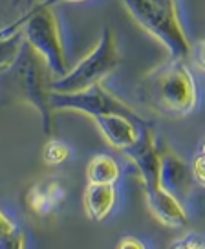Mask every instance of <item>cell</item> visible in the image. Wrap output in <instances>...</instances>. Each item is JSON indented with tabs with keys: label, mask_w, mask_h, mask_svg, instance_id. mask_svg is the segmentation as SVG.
<instances>
[{
	"label": "cell",
	"mask_w": 205,
	"mask_h": 249,
	"mask_svg": "<svg viewBox=\"0 0 205 249\" xmlns=\"http://www.w3.org/2000/svg\"><path fill=\"white\" fill-rule=\"evenodd\" d=\"M118 248H137V249H141V248H145V246H143L141 242L136 240L134 236H125V238L118 244Z\"/></svg>",
	"instance_id": "19"
},
{
	"label": "cell",
	"mask_w": 205,
	"mask_h": 249,
	"mask_svg": "<svg viewBox=\"0 0 205 249\" xmlns=\"http://www.w3.org/2000/svg\"><path fill=\"white\" fill-rule=\"evenodd\" d=\"M20 2H22V0H13V4H20Z\"/></svg>",
	"instance_id": "22"
},
{
	"label": "cell",
	"mask_w": 205,
	"mask_h": 249,
	"mask_svg": "<svg viewBox=\"0 0 205 249\" xmlns=\"http://www.w3.org/2000/svg\"><path fill=\"white\" fill-rule=\"evenodd\" d=\"M22 233L15 222L0 209V248L4 249H15L22 248Z\"/></svg>",
	"instance_id": "13"
},
{
	"label": "cell",
	"mask_w": 205,
	"mask_h": 249,
	"mask_svg": "<svg viewBox=\"0 0 205 249\" xmlns=\"http://www.w3.org/2000/svg\"><path fill=\"white\" fill-rule=\"evenodd\" d=\"M171 248H187V249H202L205 248V238L196 233L185 234L182 240H176L171 244Z\"/></svg>",
	"instance_id": "17"
},
{
	"label": "cell",
	"mask_w": 205,
	"mask_h": 249,
	"mask_svg": "<svg viewBox=\"0 0 205 249\" xmlns=\"http://www.w3.org/2000/svg\"><path fill=\"white\" fill-rule=\"evenodd\" d=\"M141 99L165 117H185L198 107V86L182 59H171L150 70L139 85Z\"/></svg>",
	"instance_id": "2"
},
{
	"label": "cell",
	"mask_w": 205,
	"mask_h": 249,
	"mask_svg": "<svg viewBox=\"0 0 205 249\" xmlns=\"http://www.w3.org/2000/svg\"><path fill=\"white\" fill-rule=\"evenodd\" d=\"M88 183H114L121 176L118 161L108 154H97L88 163Z\"/></svg>",
	"instance_id": "12"
},
{
	"label": "cell",
	"mask_w": 205,
	"mask_h": 249,
	"mask_svg": "<svg viewBox=\"0 0 205 249\" xmlns=\"http://www.w3.org/2000/svg\"><path fill=\"white\" fill-rule=\"evenodd\" d=\"M126 11L145 31L165 46L171 59L185 61L190 44L180 22L176 0H121Z\"/></svg>",
	"instance_id": "3"
},
{
	"label": "cell",
	"mask_w": 205,
	"mask_h": 249,
	"mask_svg": "<svg viewBox=\"0 0 205 249\" xmlns=\"http://www.w3.org/2000/svg\"><path fill=\"white\" fill-rule=\"evenodd\" d=\"M190 53H192L198 66H200L202 70H205V40H200L198 44H194Z\"/></svg>",
	"instance_id": "18"
},
{
	"label": "cell",
	"mask_w": 205,
	"mask_h": 249,
	"mask_svg": "<svg viewBox=\"0 0 205 249\" xmlns=\"http://www.w3.org/2000/svg\"><path fill=\"white\" fill-rule=\"evenodd\" d=\"M128 160L136 165L143 179V185H159V169H161V152L156 147V138L150 123H145L137 128V138L132 145L123 150Z\"/></svg>",
	"instance_id": "7"
},
{
	"label": "cell",
	"mask_w": 205,
	"mask_h": 249,
	"mask_svg": "<svg viewBox=\"0 0 205 249\" xmlns=\"http://www.w3.org/2000/svg\"><path fill=\"white\" fill-rule=\"evenodd\" d=\"M118 193L114 183H88L85 193V207L86 214L94 222H101L114 209Z\"/></svg>",
	"instance_id": "11"
},
{
	"label": "cell",
	"mask_w": 205,
	"mask_h": 249,
	"mask_svg": "<svg viewBox=\"0 0 205 249\" xmlns=\"http://www.w3.org/2000/svg\"><path fill=\"white\" fill-rule=\"evenodd\" d=\"M147 205L159 224L167 227H183L187 224V213L182 200L165 187L154 185L145 189Z\"/></svg>",
	"instance_id": "8"
},
{
	"label": "cell",
	"mask_w": 205,
	"mask_h": 249,
	"mask_svg": "<svg viewBox=\"0 0 205 249\" xmlns=\"http://www.w3.org/2000/svg\"><path fill=\"white\" fill-rule=\"evenodd\" d=\"M53 2H57V0H46V2H44V4H48V6H51V4H53Z\"/></svg>",
	"instance_id": "20"
},
{
	"label": "cell",
	"mask_w": 205,
	"mask_h": 249,
	"mask_svg": "<svg viewBox=\"0 0 205 249\" xmlns=\"http://www.w3.org/2000/svg\"><path fill=\"white\" fill-rule=\"evenodd\" d=\"M0 73H2V71H0Z\"/></svg>",
	"instance_id": "23"
},
{
	"label": "cell",
	"mask_w": 205,
	"mask_h": 249,
	"mask_svg": "<svg viewBox=\"0 0 205 249\" xmlns=\"http://www.w3.org/2000/svg\"><path fill=\"white\" fill-rule=\"evenodd\" d=\"M202 152H205V140H204V143H202Z\"/></svg>",
	"instance_id": "21"
},
{
	"label": "cell",
	"mask_w": 205,
	"mask_h": 249,
	"mask_svg": "<svg viewBox=\"0 0 205 249\" xmlns=\"http://www.w3.org/2000/svg\"><path fill=\"white\" fill-rule=\"evenodd\" d=\"M20 44H22V33L0 35V71H4L15 61Z\"/></svg>",
	"instance_id": "14"
},
{
	"label": "cell",
	"mask_w": 205,
	"mask_h": 249,
	"mask_svg": "<svg viewBox=\"0 0 205 249\" xmlns=\"http://www.w3.org/2000/svg\"><path fill=\"white\" fill-rule=\"evenodd\" d=\"M119 50L114 33L106 26L102 30L99 42L95 44L92 53H88L83 61L68 70L63 77H55L51 81V92L73 93L83 92L90 86L99 85L118 68Z\"/></svg>",
	"instance_id": "5"
},
{
	"label": "cell",
	"mask_w": 205,
	"mask_h": 249,
	"mask_svg": "<svg viewBox=\"0 0 205 249\" xmlns=\"http://www.w3.org/2000/svg\"><path fill=\"white\" fill-rule=\"evenodd\" d=\"M95 124L102 134V138L110 143L112 147L125 150L128 145H132L137 138V124L126 116L121 114H102L94 117Z\"/></svg>",
	"instance_id": "9"
},
{
	"label": "cell",
	"mask_w": 205,
	"mask_h": 249,
	"mask_svg": "<svg viewBox=\"0 0 205 249\" xmlns=\"http://www.w3.org/2000/svg\"><path fill=\"white\" fill-rule=\"evenodd\" d=\"M18 30L22 31L24 40L30 42L44 57V61L48 62L50 70L53 73V79L63 77L68 71V64H66V57H64L59 24H57L55 13H53L51 6L42 2L39 6L32 8L24 18H20L18 22H15L6 30H2L4 31L2 35H11Z\"/></svg>",
	"instance_id": "4"
},
{
	"label": "cell",
	"mask_w": 205,
	"mask_h": 249,
	"mask_svg": "<svg viewBox=\"0 0 205 249\" xmlns=\"http://www.w3.org/2000/svg\"><path fill=\"white\" fill-rule=\"evenodd\" d=\"M192 172L190 165H187L182 158L172 152L161 154V169H159V185L171 191L174 196L182 200V196L189 191Z\"/></svg>",
	"instance_id": "10"
},
{
	"label": "cell",
	"mask_w": 205,
	"mask_h": 249,
	"mask_svg": "<svg viewBox=\"0 0 205 249\" xmlns=\"http://www.w3.org/2000/svg\"><path fill=\"white\" fill-rule=\"evenodd\" d=\"M190 172H192V179H194L196 183H200L202 187H205V152L200 150V154L192 160Z\"/></svg>",
	"instance_id": "16"
},
{
	"label": "cell",
	"mask_w": 205,
	"mask_h": 249,
	"mask_svg": "<svg viewBox=\"0 0 205 249\" xmlns=\"http://www.w3.org/2000/svg\"><path fill=\"white\" fill-rule=\"evenodd\" d=\"M51 81L53 73L44 57L26 40H22L15 61L0 73V85L39 112L42 130L48 136L53 132Z\"/></svg>",
	"instance_id": "1"
},
{
	"label": "cell",
	"mask_w": 205,
	"mask_h": 249,
	"mask_svg": "<svg viewBox=\"0 0 205 249\" xmlns=\"http://www.w3.org/2000/svg\"><path fill=\"white\" fill-rule=\"evenodd\" d=\"M70 158V148L63 141L51 140L44 147V161L48 165H61Z\"/></svg>",
	"instance_id": "15"
},
{
	"label": "cell",
	"mask_w": 205,
	"mask_h": 249,
	"mask_svg": "<svg viewBox=\"0 0 205 249\" xmlns=\"http://www.w3.org/2000/svg\"><path fill=\"white\" fill-rule=\"evenodd\" d=\"M51 107H53V110H75V112H83V114H88L92 117L102 116V114H121V116L130 117L137 126L147 123L126 103L118 99L110 92H106L101 83L90 86L83 92H51Z\"/></svg>",
	"instance_id": "6"
}]
</instances>
